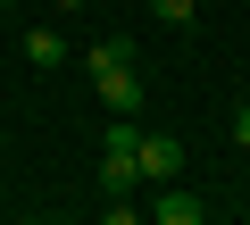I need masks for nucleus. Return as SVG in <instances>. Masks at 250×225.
Returning <instances> with one entry per match:
<instances>
[{
  "instance_id": "2",
  "label": "nucleus",
  "mask_w": 250,
  "mask_h": 225,
  "mask_svg": "<svg viewBox=\"0 0 250 225\" xmlns=\"http://www.w3.org/2000/svg\"><path fill=\"white\" fill-rule=\"evenodd\" d=\"M92 83H100V100H108V117H134V108H142V75H134V67H100Z\"/></svg>"
},
{
  "instance_id": "10",
  "label": "nucleus",
  "mask_w": 250,
  "mask_h": 225,
  "mask_svg": "<svg viewBox=\"0 0 250 225\" xmlns=\"http://www.w3.org/2000/svg\"><path fill=\"white\" fill-rule=\"evenodd\" d=\"M59 9H92V0H59Z\"/></svg>"
},
{
  "instance_id": "7",
  "label": "nucleus",
  "mask_w": 250,
  "mask_h": 225,
  "mask_svg": "<svg viewBox=\"0 0 250 225\" xmlns=\"http://www.w3.org/2000/svg\"><path fill=\"white\" fill-rule=\"evenodd\" d=\"M150 17H159V25H192V17H200V0H150Z\"/></svg>"
},
{
  "instance_id": "3",
  "label": "nucleus",
  "mask_w": 250,
  "mask_h": 225,
  "mask_svg": "<svg viewBox=\"0 0 250 225\" xmlns=\"http://www.w3.org/2000/svg\"><path fill=\"white\" fill-rule=\"evenodd\" d=\"M142 175H150V184H175V175H184V142H175V134H142Z\"/></svg>"
},
{
  "instance_id": "1",
  "label": "nucleus",
  "mask_w": 250,
  "mask_h": 225,
  "mask_svg": "<svg viewBox=\"0 0 250 225\" xmlns=\"http://www.w3.org/2000/svg\"><path fill=\"white\" fill-rule=\"evenodd\" d=\"M134 175H142V134H134V117H117L108 142H100V184L125 200V192H134Z\"/></svg>"
},
{
  "instance_id": "5",
  "label": "nucleus",
  "mask_w": 250,
  "mask_h": 225,
  "mask_svg": "<svg viewBox=\"0 0 250 225\" xmlns=\"http://www.w3.org/2000/svg\"><path fill=\"white\" fill-rule=\"evenodd\" d=\"M25 67H67V34L34 25V34H25Z\"/></svg>"
},
{
  "instance_id": "11",
  "label": "nucleus",
  "mask_w": 250,
  "mask_h": 225,
  "mask_svg": "<svg viewBox=\"0 0 250 225\" xmlns=\"http://www.w3.org/2000/svg\"><path fill=\"white\" fill-rule=\"evenodd\" d=\"M0 9H9V0H0Z\"/></svg>"
},
{
  "instance_id": "4",
  "label": "nucleus",
  "mask_w": 250,
  "mask_h": 225,
  "mask_svg": "<svg viewBox=\"0 0 250 225\" xmlns=\"http://www.w3.org/2000/svg\"><path fill=\"white\" fill-rule=\"evenodd\" d=\"M150 225H208V217H200V200H192L184 184H167V192H159V208H150Z\"/></svg>"
},
{
  "instance_id": "8",
  "label": "nucleus",
  "mask_w": 250,
  "mask_h": 225,
  "mask_svg": "<svg viewBox=\"0 0 250 225\" xmlns=\"http://www.w3.org/2000/svg\"><path fill=\"white\" fill-rule=\"evenodd\" d=\"M100 225H142V217H134V200H117V208H108Z\"/></svg>"
},
{
  "instance_id": "6",
  "label": "nucleus",
  "mask_w": 250,
  "mask_h": 225,
  "mask_svg": "<svg viewBox=\"0 0 250 225\" xmlns=\"http://www.w3.org/2000/svg\"><path fill=\"white\" fill-rule=\"evenodd\" d=\"M100 67H134V42H125V34H108V42H92V75Z\"/></svg>"
},
{
  "instance_id": "9",
  "label": "nucleus",
  "mask_w": 250,
  "mask_h": 225,
  "mask_svg": "<svg viewBox=\"0 0 250 225\" xmlns=\"http://www.w3.org/2000/svg\"><path fill=\"white\" fill-rule=\"evenodd\" d=\"M233 142H242V150H250V100H242V108H233Z\"/></svg>"
}]
</instances>
